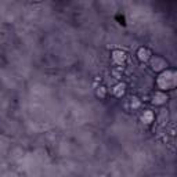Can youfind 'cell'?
<instances>
[{
  "label": "cell",
  "instance_id": "obj_1",
  "mask_svg": "<svg viewBox=\"0 0 177 177\" xmlns=\"http://www.w3.org/2000/svg\"><path fill=\"white\" fill-rule=\"evenodd\" d=\"M112 60H114L116 64H119V65H120V64L125 62V60H126V54H125V53H122V51H114Z\"/></svg>",
  "mask_w": 177,
  "mask_h": 177
},
{
  "label": "cell",
  "instance_id": "obj_2",
  "mask_svg": "<svg viewBox=\"0 0 177 177\" xmlns=\"http://www.w3.org/2000/svg\"><path fill=\"white\" fill-rule=\"evenodd\" d=\"M148 57H150V51H148L147 48H140V50H138V58H140L141 61H147Z\"/></svg>",
  "mask_w": 177,
  "mask_h": 177
},
{
  "label": "cell",
  "instance_id": "obj_3",
  "mask_svg": "<svg viewBox=\"0 0 177 177\" xmlns=\"http://www.w3.org/2000/svg\"><path fill=\"white\" fill-rule=\"evenodd\" d=\"M114 94H115V96H116V97H122L123 94H125V84H123V83L118 84V86L115 87Z\"/></svg>",
  "mask_w": 177,
  "mask_h": 177
},
{
  "label": "cell",
  "instance_id": "obj_4",
  "mask_svg": "<svg viewBox=\"0 0 177 177\" xmlns=\"http://www.w3.org/2000/svg\"><path fill=\"white\" fill-rule=\"evenodd\" d=\"M105 93H107V91H105V87H100V90L97 91V94H98L100 97H105Z\"/></svg>",
  "mask_w": 177,
  "mask_h": 177
}]
</instances>
